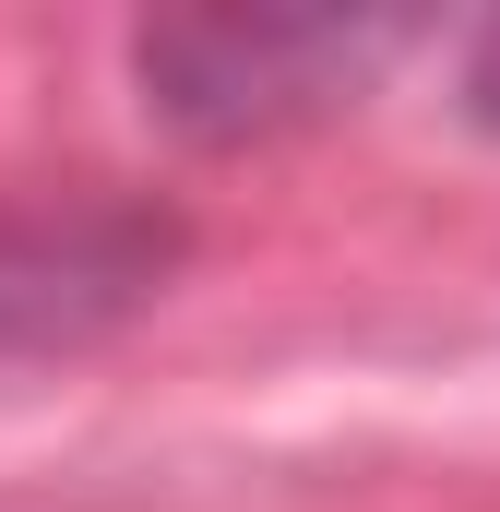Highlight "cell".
<instances>
[{"instance_id":"6da1fadb","label":"cell","mask_w":500,"mask_h":512,"mask_svg":"<svg viewBox=\"0 0 500 512\" xmlns=\"http://www.w3.org/2000/svg\"><path fill=\"white\" fill-rule=\"evenodd\" d=\"M405 12H143L131 24V96L191 155H250L286 131H322L405 60Z\"/></svg>"},{"instance_id":"7a4b0ae2","label":"cell","mask_w":500,"mask_h":512,"mask_svg":"<svg viewBox=\"0 0 500 512\" xmlns=\"http://www.w3.org/2000/svg\"><path fill=\"white\" fill-rule=\"evenodd\" d=\"M179 262H191V215L143 191L0 203V370L96 358L179 286Z\"/></svg>"},{"instance_id":"3957f363","label":"cell","mask_w":500,"mask_h":512,"mask_svg":"<svg viewBox=\"0 0 500 512\" xmlns=\"http://www.w3.org/2000/svg\"><path fill=\"white\" fill-rule=\"evenodd\" d=\"M453 108H465V131L500 143V12L465 24V48H453Z\"/></svg>"}]
</instances>
